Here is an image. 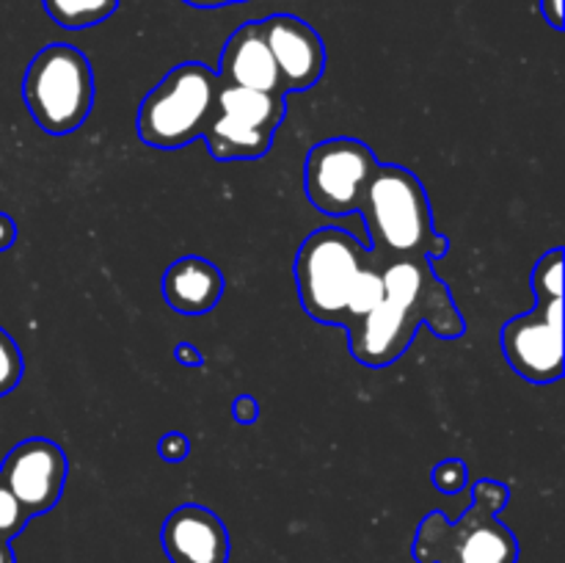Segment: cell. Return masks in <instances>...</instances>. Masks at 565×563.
<instances>
[{
	"label": "cell",
	"instance_id": "cell-1",
	"mask_svg": "<svg viewBox=\"0 0 565 563\" xmlns=\"http://www.w3.org/2000/svg\"><path fill=\"white\" fill-rule=\"evenodd\" d=\"M381 279L384 301L345 329L359 364L386 368L397 362L417 337L419 323H428L441 340L463 337L467 320L428 257L386 259L381 263Z\"/></svg>",
	"mask_w": 565,
	"mask_h": 563
},
{
	"label": "cell",
	"instance_id": "cell-2",
	"mask_svg": "<svg viewBox=\"0 0 565 563\" xmlns=\"http://www.w3.org/2000/svg\"><path fill=\"white\" fill-rule=\"evenodd\" d=\"M301 307L318 323L348 329L384 301L381 263L340 226H320L296 257Z\"/></svg>",
	"mask_w": 565,
	"mask_h": 563
},
{
	"label": "cell",
	"instance_id": "cell-3",
	"mask_svg": "<svg viewBox=\"0 0 565 563\" xmlns=\"http://www.w3.org/2000/svg\"><path fill=\"white\" fill-rule=\"evenodd\" d=\"M356 213H362L370 232V254L379 263L419 254L434 263L450 248V241L436 232L423 182L403 166L379 163Z\"/></svg>",
	"mask_w": 565,
	"mask_h": 563
},
{
	"label": "cell",
	"instance_id": "cell-4",
	"mask_svg": "<svg viewBox=\"0 0 565 563\" xmlns=\"http://www.w3.org/2000/svg\"><path fill=\"white\" fill-rule=\"evenodd\" d=\"M511 502V489L502 480L483 478L472 486V506L461 519L441 511L425 513L414 535L417 563H516L519 541L500 513Z\"/></svg>",
	"mask_w": 565,
	"mask_h": 563
},
{
	"label": "cell",
	"instance_id": "cell-5",
	"mask_svg": "<svg viewBox=\"0 0 565 563\" xmlns=\"http://www.w3.org/2000/svg\"><path fill=\"white\" fill-rule=\"evenodd\" d=\"M563 257L557 246L535 263V307L502 326L508 364L530 384L563 379Z\"/></svg>",
	"mask_w": 565,
	"mask_h": 563
},
{
	"label": "cell",
	"instance_id": "cell-6",
	"mask_svg": "<svg viewBox=\"0 0 565 563\" xmlns=\"http://www.w3.org/2000/svg\"><path fill=\"white\" fill-rule=\"evenodd\" d=\"M218 72L188 61L174 66L138 108V138L154 149H182L204 136L218 94Z\"/></svg>",
	"mask_w": 565,
	"mask_h": 563
},
{
	"label": "cell",
	"instance_id": "cell-7",
	"mask_svg": "<svg viewBox=\"0 0 565 563\" xmlns=\"http://www.w3.org/2000/svg\"><path fill=\"white\" fill-rule=\"evenodd\" d=\"M33 121L50 136H70L94 108V72L72 44H47L33 55L22 81Z\"/></svg>",
	"mask_w": 565,
	"mask_h": 563
},
{
	"label": "cell",
	"instance_id": "cell-8",
	"mask_svg": "<svg viewBox=\"0 0 565 563\" xmlns=\"http://www.w3.org/2000/svg\"><path fill=\"white\" fill-rule=\"evenodd\" d=\"M287 114L285 97L221 83L215 108L204 127L207 152L215 160H257L270 152Z\"/></svg>",
	"mask_w": 565,
	"mask_h": 563
},
{
	"label": "cell",
	"instance_id": "cell-9",
	"mask_svg": "<svg viewBox=\"0 0 565 563\" xmlns=\"http://www.w3.org/2000/svg\"><path fill=\"white\" fill-rule=\"evenodd\" d=\"M375 169L379 160L367 144L359 138H329L309 149L303 188L315 210L342 219L356 213Z\"/></svg>",
	"mask_w": 565,
	"mask_h": 563
},
{
	"label": "cell",
	"instance_id": "cell-10",
	"mask_svg": "<svg viewBox=\"0 0 565 563\" xmlns=\"http://www.w3.org/2000/svg\"><path fill=\"white\" fill-rule=\"evenodd\" d=\"M66 475H70V458L64 447L42 436L11 447L0 467V480L31 519L58 506Z\"/></svg>",
	"mask_w": 565,
	"mask_h": 563
},
{
	"label": "cell",
	"instance_id": "cell-11",
	"mask_svg": "<svg viewBox=\"0 0 565 563\" xmlns=\"http://www.w3.org/2000/svg\"><path fill=\"white\" fill-rule=\"evenodd\" d=\"M259 25L279 70L285 94L307 92L323 77L326 44L309 22L296 14H270Z\"/></svg>",
	"mask_w": 565,
	"mask_h": 563
},
{
	"label": "cell",
	"instance_id": "cell-12",
	"mask_svg": "<svg viewBox=\"0 0 565 563\" xmlns=\"http://www.w3.org/2000/svg\"><path fill=\"white\" fill-rule=\"evenodd\" d=\"M160 544L171 563H226L230 561V530L218 513L188 502L166 517Z\"/></svg>",
	"mask_w": 565,
	"mask_h": 563
},
{
	"label": "cell",
	"instance_id": "cell-13",
	"mask_svg": "<svg viewBox=\"0 0 565 563\" xmlns=\"http://www.w3.org/2000/svg\"><path fill=\"white\" fill-rule=\"evenodd\" d=\"M218 81L226 86L254 88V92L287 97L259 22H246L226 39L224 50H221Z\"/></svg>",
	"mask_w": 565,
	"mask_h": 563
},
{
	"label": "cell",
	"instance_id": "cell-14",
	"mask_svg": "<svg viewBox=\"0 0 565 563\" xmlns=\"http://www.w3.org/2000/svg\"><path fill=\"white\" fill-rule=\"evenodd\" d=\"M166 304L180 315H204L224 296V274L210 259L188 254L166 268L160 282Z\"/></svg>",
	"mask_w": 565,
	"mask_h": 563
},
{
	"label": "cell",
	"instance_id": "cell-15",
	"mask_svg": "<svg viewBox=\"0 0 565 563\" xmlns=\"http://www.w3.org/2000/svg\"><path fill=\"white\" fill-rule=\"evenodd\" d=\"M42 3L50 20L66 31L99 25L119 9V0H42Z\"/></svg>",
	"mask_w": 565,
	"mask_h": 563
},
{
	"label": "cell",
	"instance_id": "cell-16",
	"mask_svg": "<svg viewBox=\"0 0 565 563\" xmlns=\"http://www.w3.org/2000/svg\"><path fill=\"white\" fill-rule=\"evenodd\" d=\"M22 373H25V362H22L20 346H17L9 331L0 329V397L17 390Z\"/></svg>",
	"mask_w": 565,
	"mask_h": 563
},
{
	"label": "cell",
	"instance_id": "cell-17",
	"mask_svg": "<svg viewBox=\"0 0 565 563\" xmlns=\"http://www.w3.org/2000/svg\"><path fill=\"white\" fill-rule=\"evenodd\" d=\"M430 480L441 495H458L469 486V469L461 458H445L430 469Z\"/></svg>",
	"mask_w": 565,
	"mask_h": 563
},
{
	"label": "cell",
	"instance_id": "cell-18",
	"mask_svg": "<svg viewBox=\"0 0 565 563\" xmlns=\"http://www.w3.org/2000/svg\"><path fill=\"white\" fill-rule=\"evenodd\" d=\"M28 522H31V517L22 511L20 502L14 500V495H11V491L6 489L3 480H0V539H17V535L25 530Z\"/></svg>",
	"mask_w": 565,
	"mask_h": 563
},
{
	"label": "cell",
	"instance_id": "cell-19",
	"mask_svg": "<svg viewBox=\"0 0 565 563\" xmlns=\"http://www.w3.org/2000/svg\"><path fill=\"white\" fill-rule=\"evenodd\" d=\"M158 453L163 461L180 464L185 461V456L191 453V442H188V436L180 434V431H169V434H163V439H160Z\"/></svg>",
	"mask_w": 565,
	"mask_h": 563
},
{
	"label": "cell",
	"instance_id": "cell-20",
	"mask_svg": "<svg viewBox=\"0 0 565 563\" xmlns=\"http://www.w3.org/2000/svg\"><path fill=\"white\" fill-rule=\"evenodd\" d=\"M232 417H235V423L241 425H252L259 419V401L252 395H241L235 397V403H232Z\"/></svg>",
	"mask_w": 565,
	"mask_h": 563
},
{
	"label": "cell",
	"instance_id": "cell-21",
	"mask_svg": "<svg viewBox=\"0 0 565 563\" xmlns=\"http://www.w3.org/2000/svg\"><path fill=\"white\" fill-rule=\"evenodd\" d=\"M174 359L182 364V368H202L204 357L193 342H177Z\"/></svg>",
	"mask_w": 565,
	"mask_h": 563
},
{
	"label": "cell",
	"instance_id": "cell-22",
	"mask_svg": "<svg viewBox=\"0 0 565 563\" xmlns=\"http://www.w3.org/2000/svg\"><path fill=\"white\" fill-rule=\"evenodd\" d=\"M541 14H544V20L550 22L555 31H563V0H541Z\"/></svg>",
	"mask_w": 565,
	"mask_h": 563
},
{
	"label": "cell",
	"instance_id": "cell-23",
	"mask_svg": "<svg viewBox=\"0 0 565 563\" xmlns=\"http://www.w3.org/2000/svg\"><path fill=\"white\" fill-rule=\"evenodd\" d=\"M17 241V224L11 215L0 213V252H6V248L14 246Z\"/></svg>",
	"mask_w": 565,
	"mask_h": 563
},
{
	"label": "cell",
	"instance_id": "cell-24",
	"mask_svg": "<svg viewBox=\"0 0 565 563\" xmlns=\"http://www.w3.org/2000/svg\"><path fill=\"white\" fill-rule=\"evenodd\" d=\"M182 3L193 6V9H224V6L246 3V0H182Z\"/></svg>",
	"mask_w": 565,
	"mask_h": 563
},
{
	"label": "cell",
	"instance_id": "cell-25",
	"mask_svg": "<svg viewBox=\"0 0 565 563\" xmlns=\"http://www.w3.org/2000/svg\"><path fill=\"white\" fill-rule=\"evenodd\" d=\"M0 563H17L14 550H11V541L0 539Z\"/></svg>",
	"mask_w": 565,
	"mask_h": 563
}]
</instances>
